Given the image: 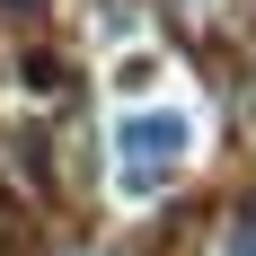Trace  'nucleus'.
<instances>
[{"label":"nucleus","instance_id":"f257e3e1","mask_svg":"<svg viewBox=\"0 0 256 256\" xmlns=\"http://www.w3.org/2000/svg\"><path fill=\"white\" fill-rule=\"evenodd\" d=\"M115 150H124V159H142V150H150V168H168V159H186V150H194V115H177V106L124 115V124H115Z\"/></svg>","mask_w":256,"mask_h":256},{"label":"nucleus","instance_id":"f03ea898","mask_svg":"<svg viewBox=\"0 0 256 256\" xmlns=\"http://www.w3.org/2000/svg\"><path fill=\"white\" fill-rule=\"evenodd\" d=\"M150 80H159V53H124V71H115V88H132V98H142Z\"/></svg>","mask_w":256,"mask_h":256},{"label":"nucleus","instance_id":"7ed1b4c3","mask_svg":"<svg viewBox=\"0 0 256 256\" xmlns=\"http://www.w3.org/2000/svg\"><path fill=\"white\" fill-rule=\"evenodd\" d=\"M238 256H256V221H238Z\"/></svg>","mask_w":256,"mask_h":256}]
</instances>
